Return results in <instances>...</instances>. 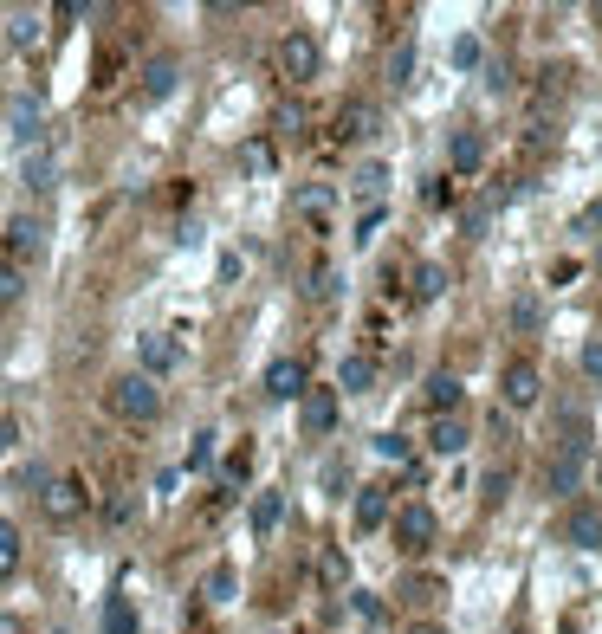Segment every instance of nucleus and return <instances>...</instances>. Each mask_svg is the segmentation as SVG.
Wrapping results in <instances>:
<instances>
[{
	"label": "nucleus",
	"instance_id": "1",
	"mask_svg": "<svg viewBox=\"0 0 602 634\" xmlns=\"http://www.w3.org/2000/svg\"><path fill=\"white\" fill-rule=\"evenodd\" d=\"M104 408H111L117 421H130V427H149L162 415V389L143 376V369H130V376H117L111 389H104Z\"/></svg>",
	"mask_w": 602,
	"mask_h": 634
},
{
	"label": "nucleus",
	"instance_id": "2",
	"mask_svg": "<svg viewBox=\"0 0 602 634\" xmlns=\"http://www.w3.org/2000/svg\"><path fill=\"white\" fill-rule=\"evenodd\" d=\"M279 72L292 78V85H311V78H318V39L311 33H285L279 39Z\"/></svg>",
	"mask_w": 602,
	"mask_h": 634
},
{
	"label": "nucleus",
	"instance_id": "3",
	"mask_svg": "<svg viewBox=\"0 0 602 634\" xmlns=\"http://www.w3.org/2000/svg\"><path fill=\"white\" fill-rule=\"evenodd\" d=\"M39 512H46L52 525H72V518L85 512V486H78V479H46V486H39Z\"/></svg>",
	"mask_w": 602,
	"mask_h": 634
},
{
	"label": "nucleus",
	"instance_id": "4",
	"mask_svg": "<svg viewBox=\"0 0 602 634\" xmlns=\"http://www.w3.org/2000/svg\"><path fill=\"white\" fill-rule=\"evenodd\" d=\"M434 531H441V518H434L428 505H402V512H395V544H402L408 557H415V550H428Z\"/></svg>",
	"mask_w": 602,
	"mask_h": 634
},
{
	"label": "nucleus",
	"instance_id": "5",
	"mask_svg": "<svg viewBox=\"0 0 602 634\" xmlns=\"http://www.w3.org/2000/svg\"><path fill=\"white\" fill-rule=\"evenodd\" d=\"M538 395H544L538 363H531V356H512V363H505V402H512V408H531Z\"/></svg>",
	"mask_w": 602,
	"mask_h": 634
},
{
	"label": "nucleus",
	"instance_id": "6",
	"mask_svg": "<svg viewBox=\"0 0 602 634\" xmlns=\"http://www.w3.org/2000/svg\"><path fill=\"white\" fill-rule=\"evenodd\" d=\"M564 544H577V550H602V505H577V512L564 518Z\"/></svg>",
	"mask_w": 602,
	"mask_h": 634
},
{
	"label": "nucleus",
	"instance_id": "7",
	"mask_svg": "<svg viewBox=\"0 0 602 634\" xmlns=\"http://www.w3.org/2000/svg\"><path fill=\"white\" fill-rule=\"evenodd\" d=\"M298 421H305V434H331V427H337V389H305Z\"/></svg>",
	"mask_w": 602,
	"mask_h": 634
},
{
	"label": "nucleus",
	"instance_id": "8",
	"mask_svg": "<svg viewBox=\"0 0 602 634\" xmlns=\"http://www.w3.org/2000/svg\"><path fill=\"white\" fill-rule=\"evenodd\" d=\"M266 395H272V402H292V395H305V363H298V356H279V363L266 369Z\"/></svg>",
	"mask_w": 602,
	"mask_h": 634
},
{
	"label": "nucleus",
	"instance_id": "9",
	"mask_svg": "<svg viewBox=\"0 0 602 634\" xmlns=\"http://www.w3.org/2000/svg\"><path fill=\"white\" fill-rule=\"evenodd\" d=\"M577 479H583V447H557V460L544 466V486L551 492H577Z\"/></svg>",
	"mask_w": 602,
	"mask_h": 634
},
{
	"label": "nucleus",
	"instance_id": "10",
	"mask_svg": "<svg viewBox=\"0 0 602 634\" xmlns=\"http://www.w3.org/2000/svg\"><path fill=\"white\" fill-rule=\"evenodd\" d=\"M447 162H454V175H473V169L486 162V136H480V130H460L454 149H447Z\"/></svg>",
	"mask_w": 602,
	"mask_h": 634
},
{
	"label": "nucleus",
	"instance_id": "11",
	"mask_svg": "<svg viewBox=\"0 0 602 634\" xmlns=\"http://www.w3.org/2000/svg\"><path fill=\"white\" fill-rule=\"evenodd\" d=\"M39 240H46V227H39L33 214H20V220L7 227V253H13V259H33V253H39Z\"/></svg>",
	"mask_w": 602,
	"mask_h": 634
},
{
	"label": "nucleus",
	"instance_id": "12",
	"mask_svg": "<svg viewBox=\"0 0 602 634\" xmlns=\"http://www.w3.org/2000/svg\"><path fill=\"white\" fill-rule=\"evenodd\" d=\"M428 447H434V453H460V447H467V421H460V415H434Z\"/></svg>",
	"mask_w": 602,
	"mask_h": 634
},
{
	"label": "nucleus",
	"instance_id": "13",
	"mask_svg": "<svg viewBox=\"0 0 602 634\" xmlns=\"http://www.w3.org/2000/svg\"><path fill=\"white\" fill-rule=\"evenodd\" d=\"M175 363H182V350H175L169 337H143V376L149 382H156L162 369H175Z\"/></svg>",
	"mask_w": 602,
	"mask_h": 634
},
{
	"label": "nucleus",
	"instance_id": "14",
	"mask_svg": "<svg viewBox=\"0 0 602 634\" xmlns=\"http://www.w3.org/2000/svg\"><path fill=\"white\" fill-rule=\"evenodd\" d=\"M357 525H363V531L389 525V492H382V486H363V492H357Z\"/></svg>",
	"mask_w": 602,
	"mask_h": 634
},
{
	"label": "nucleus",
	"instance_id": "15",
	"mask_svg": "<svg viewBox=\"0 0 602 634\" xmlns=\"http://www.w3.org/2000/svg\"><path fill=\"white\" fill-rule=\"evenodd\" d=\"M175 78H182V65H175V59H149V72H143V98H169Z\"/></svg>",
	"mask_w": 602,
	"mask_h": 634
},
{
	"label": "nucleus",
	"instance_id": "16",
	"mask_svg": "<svg viewBox=\"0 0 602 634\" xmlns=\"http://www.w3.org/2000/svg\"><path fill=\"white\" fill-rule=\"evenodd\" d=\"M428 408H434V415H454V408H460V382L447 376V369H434V376H428Z\"/></svg>",
	"mask_w": 602,
	"mask_h": 634
},
{
	"label": "nucleus",
	"instance_id": "17",
	"mask_svg": "<svg viewBox=\"0 0 602 634\" xmlns=\"http://www.w3.org/2000/svg\"><path fill=\"white\" fill-rule=\"evenodd\" d=\"M369 382H376V363H369V356H344V369H337V389H344V395H363Z\"/></svg>",
	"mask_w": 602,
	"mask_h": 634
},
{
	"label": "nucleus",
	"instance_id": "18",
	"mask_svg": "<svg viewBox=\"0 0 602 634\" xmlns=\"http://www.w3.org/2000/svg\"><path fill=\"white\" fill-rule=\"evenodd\" d=\"M279 518H285V499H279V492H259V499H253V531L259 537L279 531Z\"/></svg>",
	"mask_w": 602,
	"mask_h": 634
},
{
	"label": "nucleus",
	"instance_id": "19",
	"mask_svg": "<svg viewBox=\"0 0 602 634\" xmlns=\"http://www.w3.org/2000/svg\"><path fill=\"white\" fill-rule=\"evenodd\" d=\"M337 123H344V136H369V130H376V104H344V110H337Z\"/></svg>",
	"mask_w": 602,
	"mask_h": 634
},
{
	"label": "nucleus",
	"instance_id": "20",
	"mask_svg": "<svg viewBox=\"0 0 602 634\" xmlns=\"http://www.w3.org/2000/svg\"><path fill=\"white\" fill-rule=\"evenodd\" d=\"M104 634H136V609H130V596H111V602H104Z\"/></svg>",
	"mask_w": 602,
	"mask_h": 634
},
{
	"label": "nucleus",
	"instance_id": "21",
	"mask_svg": "<svg viewBox=\"0 0 602 634\" xmlns=\"http://www.w3.org/2000/svg\"><path fill=\"white\" fill-rule=\"evenodd\" d=\"M7 39H13L20 52H26V46H39V13H26V7H20V13H7Z\"/></svg>",
	"mask_w": 602,
	"mask_h": 634
},
{
	"label": "nucleus",
	"instance_id": "22",
	"mask_svg": "<svg viewBox=\"0 0 602 634\" xmlns=\"http://www.w3.org/2000/svg\"><path fill=\"white\" fill-rule=\"evenodd\" d=\"M13 136H20V143H39V104L33 98L13 104Z\"/></svg>",
	"mask_w": 602,
	"mask_h": 634
},
{
	"label": "nucleus",
	"instance_id": "23",
	"mask_svg": "<svg viewBox=\"0 0 602 634\" xmlns=\"http://www.w3.org/2000/svg\"><path fill=\"white\" fill-rule=\"evenodd\" d=\"M441 292H447V272L434 266V259H428V266H415V298H441Z\"/></svg>",
	"mask_w": 602,
	"mask_h": 634
},
{
	"label": "nucleus",
	"instance_id": "24",
	"mask_svg": "<svg viewBox=\"0 0 602 634\" xmlns=\"http://www.w3.org/2000/svg\"><path fill=\"white\" fill-rule=\"evenodd\" d=\"M13 570H20V531L0 518V576H13Z\"/></svg>",
	"mask_w": 602,
	"mask_h": 634
},
{
	"label": "nucleus",
	"instance_id": "25",
	"mask_svg": "<svg viewBox=\"0 0 602 634\" xmlns=\"http://www.w3.org/2000/svg\"><path fill=\"white\" fill-rule=\"evenodd\" d=\"M201 596H208V602H227V596H234V570H227V563H221V570H208Z\"/></svg>",
	"mask_w": 602,
	"mask_h": 634
},
{
	"label": "nucleus",
	"instance_id": "26",
	"mask_svg": "<svg viewBox=\"0 0 602 634\" xmlns=\"http://www.w3.org/2000/svg\"><path fill=\"white\" fill-rule=\"evenodd\" d=\"M20 266H13V259H0V305H13V298H20Z\"/></svg>",
	"mask_w": 602,
	"mask_h": 634
},
{
	"label": "nucleus",
	"instance_id": "27",
	"mask_svg": "<svg viewBox=\"0 0 602 634\" xmlns=\"http://www.w3.org/2000/svg\"><path fill=\"white\" fill-rule=\"evenodd\" d=\"M298 208H305L311 220H318V214H331V188H305V195H298Z\"/></svg>",
	"mask_w": 602,
	"mask_h": 634
},
{
	"label": "nucleus",
	"instance_id": "28",
	"mask_svg": "<svg viewBox=\"0 0 602 634\" xmlns=\"http://www.w3.org/2000/svg\"><path fill=\"white\" fill-rule=\"evenodd\" d=\"M46 466H20V473H13V486H20V492H39V486H46Z\"/></svg>",
	"mask_w": 602,
	"mask_h": 634
},
{
	"label": "nucleus",
	"instance_id": "29",
	"mask_svg": "<svg viewBox=\"0 0 602 634\" xmlns=\"http://www.w3.org/2000/svg\"><path fill=\"white\" fill-rule=\"evenodd\" d=\"M26 188H52V162H46V156L26 162Z\"/></svg>",
	"mask_w": 602,
	"mask_h": 634
},
{
	"label": "nucleus",
	"instance_id": "30",
	"mask_svg": "<svg viewBox=\"0 0 602 634\" xmlns=\"http://www.w3.org/2000/svg\"><path fill=\"white\" fill-rule=\"evenodd\" d=\"M376 453L382 460H408V440L402 434H376Z\"/></svg>",
	"mask_w": 602,
	"mask_h": 634
},
{
	"label": "nucleus",
	"instance_id": "31",
	"mask_svg": "<svg viewBox=\"0 0 602 634\" xmlns=\"http://www.w3.org/2000/svg\"><path fill=\"white\" fill-rule=\"evenodd\" d=\"M454 65H460V72H473V65H480V39H460V46H454Z\"/></svg>",
	"mask_w": 602,
	"mask_h": 634
},
{
	"label": "nucleus",
	"instance_id": "32",
	"mask_svg": "<svg viewBox=\"0 0 602 634\" xmlns=\"http://www.w3.org/2000/svg\"><path fill=\"white\" fill-rule=\"evenodd\" d=\"M512 324H518V330H538V305H531V298H518V305H512Z\"/></svg>",
	"mask_w": 602,
	"mask_h": 634
},
{
	"label": "nucleus",
	"instance_id": "33",
	"mask_svg": "<svg viewBox=\"0 0 602 634\" xmlns=\"http://www.w3.org/2000/svg\"><path fill=\"white\" fill-rule=\"evenodd\" d=\"M214 460V434H195V447H188V466H208Z\"/></svg>",
	"mask_w": 602,
	"mask_h": 634
},
{
	"label": "nucleus",
	"instance_id": "34",
	"mask_svg": "<svg viewBox=\"0 0 602 634\" xmlns=\"http://www.w3.org/2000/svg\"><path fill=\"white\" fill-rule=\"evenodd\" d=\"M408 65H415V46H395V59H389V72H395V85L408 78Z\"/></svg>",
	"mask_w": 602,
	"mask_h": 634
},
{
	"label": "nucleus",
	"instance_id": "35",
	"mask_svg": "<svg viewBox=\"0 0 602 634\" xmlns=\"http://www.w3.org/2000/svg\"><path fill=\"white\" fill-rule=\"evenodd\" d=\"M246 169L266 175V169H272V149H266V143H253V149H246Z\"/></svg>",
	"mask_w": 602,
	"mask_h": 634
},
{
	"label": "nucleus",
	"instance_id": "36",
	"mask_svg": "<svg viewBox=\"0 0 602 634\" xmlns=\"http://www.w3.org/2000/svg\"><path fill=\"white\" fill-rule=\"evenodd\" d=\"M13 447H20V421L0 415V453H13Z\"/></svg>",
	"mask_w": 602,
	"mask_h": 634
},
{
	"label": "nucleus",
	"instance_id": "37",
	"mask_svg": "<svg viewBox=\"0 0 602 634\" xmlns=\"http://www.w3.org/2000/svg\"><path fill=\"white\" fill-rule=\"evenodd\" d=\"M246 466H253V453H246V447H240V453H234V460H227V486H240V479H246Z\"/></svg>",
	"mask_w": 602,
	"mask_h": 634
},
{
	"label": "nucleus",
	"instance_id": "38",
	"mask_svg": "<svg viewBox=\"0 0 602 634\" xmlns=\"http://www.w3.org/2000/svg\"><path fill=\"white\" fill-rule=\"evenodd\" d=\"M583 376L602 382V343H583Z\"/></svg>",
	"mask_w": 602,
	"mask_h": 634
},
{
	"label": "nucleus",
	"instance_id": "39",
	"mask_svg": "<svg viewBox=\"0 0 602 634\" xmlns=\"http://www.w3.org/2000/svg\"><path fill=\"white\" fill-rule=\"evenodd\" d=\"M0 634H26V622L20 615H0Z\"/></svg>",
	"mask_w": 602,
	"mask_h": 634
},
{
	"label": "nucleus",
	"instance_id": "40",
	"mask_svg": "<svg viewBox=\"0 0 602 634\" xmlns=\"http://www.w3.org/2000/svg\"><path fill=\"white\" fill-rule=\"evenodd\" d=\"M415 634H441V628H415Z\"/></svg>",
	"mask_w": 602,
	"mask_h": 634
},
{
	"label": "nucleus",
	"instance_id": "41",
	"mask_svg": "<svg viewBox=\"0 0 602 634\" xmlns=\"http://www.w3.org/2000/svg\"><path fill=\"white\" fill-rule=\"evenodd\" d=\"M596 272H602V253H596Z\"/></svg>",
	"mask_w": 602,
	"mask_h": 634
}]
</instances>
